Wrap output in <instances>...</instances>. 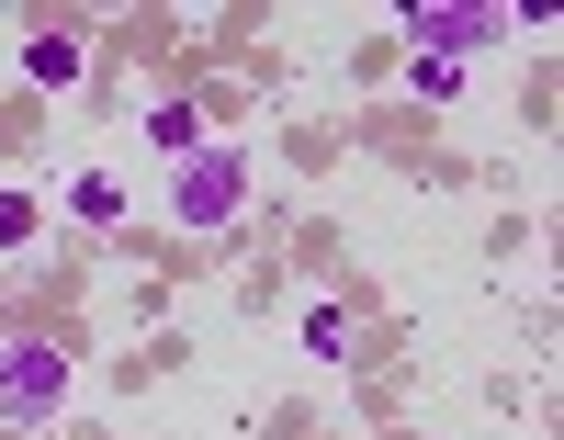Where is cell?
Returning <instances> with one entry per match:
<instances>
[{
	"label": "cell",
	"instance_id": "6da1fadb",
	"mask_svg": "<svg viewBox=\"0 0 564 440\" xmlns=\"http://www.w3.org/2000/svg\"><path fill=\"white\" fill-rule=\"evenodd\" d=\"M249 215V147L238 136H204L193 159H170V226L181 237H226Z\"/></svg>",
	"mask_w": 564,
	"mask_h": 440
},
{
	"label": "cell",
	"instance_id": "7a4b0ae2",
	"mask_svg": "<svg viewBox=\"0 0 564 440\" xmlns=\"http://www.w3.org/2000/svg\"><path fill=\"white\" fill-rule=\"evenodd\" d=\"M0 418H12V429L68 418V339H45V328L0 339Z\"/></svg>",
	"mask_w": 564,
	"mask_h": 440
},
{
	"label": "cell",
	"instance_id": "3957f363",
	"mask_svg": "<svg viewBox=\"0 0 564 440\" xmlns=\"http://www.w3.org/2000/svg\"><path fill=\"white\" fill-rule=\"evenodd\" d=\"M406 34H417V57H486V45L508 34V12H475V0H406Z\"/></svg>",
	"mask_w": 564,
	"mask_h": 440
},
{
	"label": "cell",
	"instance_id": "277c9868",
	"mask_svg": "<svg viewBox=\"0 0 564 440\" xmlns=\"http://www.w3.org/2000/svg\"><path fill=\"white\" fill-rule=\"evenodd\" d=\"M135 136H148L159 159H193V147H204V103H181V90H159V103L135 114Z\"/></svg>",
	"mask_w": 564,
	"mask_h": 440
},
{
	"label": "cell",
	"instance_id": "5b68a950",
	"mask_svg": "<svg viewBox=\"0 0 564 440\" xmlns=\"http://www.w3.org/2000/svg\"><path fill=\"white\" fill-rule=\"evenodd\" d=\"M68 226H124V181L113 170H79L68 181Z\"/></svg>",
	"mask_w": 564,
	"mask_h": 440
},
{
	"label": "cell",
	"instance_id": "8992f818",
	"mask_svg": "<svg viewBox=\"0 0 564 440\" xmlns=\"http://www.w3.org/2000/svg\"><path fill=\"white\" fill-rule=\"evenodd\" d=\"M23 79H34V90H68V79H79V45H68V34H23Z\"/></svg>",
	"mask_w": 564,
	"mask_h": 440
},
{
	"label": "cell",
	"instance_id": "52a82bcc",
	"mask_svg": "<svg viewBox=\"0 0 564 440\" xmlns=\"http://www.w3.org/2000/svg\"><path fill=\"white\" fill-rule=\"evenodd\" d=\"M350 351H361V328L339 305H305V362H350Z\"/></svg>",
	"mask_w": 564,
	"mask_h": 440
},
{
	"label": "cell",
	"instance_id": "ba28073f",
	"mask_svg": "<svg viewBox=\"0 0 564 440\" xmlns=\"http://www.w3.org/2000/svg\"><path fill=\"white\" fill-rule=\"evenodd\" d=\"M406 90L441 114V103H463V68H452V57H417V68H406Z\"/></svg>",
	"mask_w": 564,
	"mask_h": 440
},
{
	"label": "cell",
	"instance_id": "9c48e42d",
	"mask_svg": "<svg viewBox=\"0 0 564 440\" xmlns=\"http://www.w3.org/2000/svg\"><path fill=\"white\" fill-rule=\"evenodd\" d=\"M34 237H45V215H34V204H12V192H0V249H34Z\"/></svg>",
	"mask_w": 564,
	"mask_h": 440
}]
</instances>
